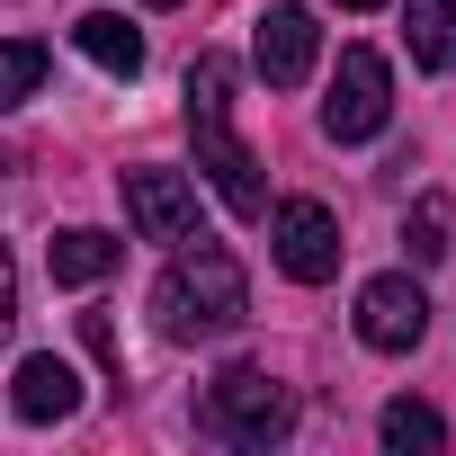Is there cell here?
Here are the masks:
<instances>
[{
  "label": "cell",
  "instance_id": "1",
  "mask_svg": "<svg viewBox=\"0 0 456 456\" xmlns=\"http://www.w3.org/2000/svg\"><path fill=\"white\" fill-rule=\"evenodd\" d=\"M188 134H197V170L215 179V197L242 224H260L269 215V179H260V152L233 134V54H197L188 63Z\"/></svg>",
  "mask_w": 456,
  "mask_h": 456
},
{
  "label": "cell",
  "instance_id": "2",
  "mask_svg": "<svg viewBox=\"0 0 456 456\" xmlns=\"http://www.w3.org/2000/svg\"><path fill=\"white\" fill-rule=\"evenodd\" d=\"M242 322H251V278L224 242H197L161 269V287H152V331L161 340H224Z\"/></svg>",
  "mask_w": 456,
  "mask_h": 456
},
{
  "label": "cell",
  "instance_id": "3",
  "mask_svg": "<svg viewBox=\"0 0 456 456\" xmlns=\"http://www.w3.org/2000/svg\"><path fill=\"white\" fill-rule=\"evenodd\" d=\"M206 429L224 447H278L296 429V394L269 376V367H224L206 385Z\"/></svg>",
  "mask_w": 456,
  "mask_h": 456
},
{
  "label": "cell",
  "instance_id": "4",
  "mask_svg": "<svg viewBox=\"0 0 456 456\" xmlns=\"http://www.w3.org/2000/svg\"><path fill=\"white\" fill-rule=\"evenodd\" d=\"M394 126V63L376 45H340V72H331V99H322V134L331 143H376Z\"/></svg>",
  "mask_w": 456,
  "mask_h": 456
},
{
  "label": "cell",
  "instance_id": "5",
  "mask_svg": "<svg viewBox=\"0 0 456 456\" xmlns=\"http://www.w3.org/2000/svg\"><path fill=\"white\" fill-rule=\"evenodd\" d=\"M269 251H278V269L296 287H331L349 242H340V215L322 197H287V206H269Z\"/></svg>",
  "mask_w": 456,
  "mask_h": 456
},
{
  "label": "cell",
  "instance_id": "6",
  "mask_svg": "<svg viewBox=\"0 0 456 456\" xmlns=\"http://www.w3.org/2000/svg\"><path fill=\"white\" fill-rule=\"evenodd\" d=\"M314 54H322L314 10H296V0L260 10V28H251V63H260V81H269V90H296V81L314 72Z\"/></svg>",
  "mask_w": 456,
  "mask_h": 456
},
{
  "label": "cell",
  "instance_id": "7",
  "mask_svg": "<svg viewBox=\"0 0 456 456\" xmlns=\"http://www.w3.org/2000/svg\"><path fill=\"white\" fill-rule=\"evenodd\" d=\"M420 331H429V296L411 278H367L358 287V340L367 349L403 358V349H420Z\"/></svg>",
  "mask_w": 456,
  "mask_h": 456
},
{
  "label": "cell",
  "instance_id": "8",
  "mask_svg": "<svg viewBox=\"0 0 456 456\" xmlns=\"http://www.w3.org/2000/svg\"><path fill=\"white\" fill-rule=\"evenodd\" d=\"M126 224L143 242H188L197 233V188L179 170H126Z\"/></svg>",
  "mask_w": 456,
  "mask_h": 456
},
{
  "label": "cell",
  "instance_id": "9",
  "mask_svg": "<svg viewBox=\"0 0 456 456\" xmlns=\"http://www.w3.org/2000/svg\"><path fill=\"white\" fill-rule=\"evenodd\" d=\"M10 411H19L28 429H54V420H72V411H81V376H72V358H54V349L19 358V376H10Z\"/></svg>",
  "mask_w": 456,
  "mask_h": 456
},
{
  "label": "cell",
  "instance_id": "10",
  "mask_svg": "<svg viewBox=\"0 0 456 456\" xmlns=\"http://www.w3.org/2000/svg\"><path fill=\"white\" fill-rule=\"evenodd\" d=\"M117 260H126V242H117V233H90V224H72V233H54V251H45L54 287H99V278H108Z\"/></svg>",
  "mask_w": 456,
  "mask_h": 456
},
{
  "label": "cell",
  "instance_id": "11",
  "mask_svg": "<svg viewBox=\"0 0 456 456\" xmlns=\"http://www.w3.org/2000/svg\"><path fill=\"white\" fill-rule=\"evenodd\" d=\"M72 45H81L108 81H134V72H143V28H126L117 10H90V19L72 28Z\"/></svg>",
  "mask_w": 456,
  "mask_h": 456
},
{
  "label": "cell",
  "instance_id": "12",
  "mask_svg": "<svg viewBox=\"0 0 456 456\" xmlns=\"http://www.w3.org/2000/svg\"><path fill=\"white\" fill-rule=\"evenodd\" d=\"M403 37L420 72H456V0H403Z\"/></svg>",
  "mask_w": 456,
  "mask_h": 456
},
{
  "label": "cell",
  "instance_id": "13",
  "mask_svg": "<svg viewBox=\"0 0 456 456\" xmlns=\"http://www.w3.org/2000/svg\"><path fill=\"white\" fill-rule=\"evenodd\" d=\"M376 438H385L394 456H438V447H447V420H438L429 403H411V394H403V403H385Z\"/></svg>",
  "mask_w": 456,
  "mask_h": 456
},
{
  "label": "cell",
  "instance_id": "14",
  "mask_svg": "<svg viewBox=\"0 0 456 456\" xmlns=\"http://www.w3.org/2000/svg\"><path fill=\"white\" fill-rule=\"evenodd\" d=\"M37 90H45V45L37 37H0V117L28 108Z\"/></svg>",
  "mask_w": 456,
  "mask_h": 456
},
{
  "label": "cell",
  "instance_id": "15",
  "mask_svg": "<svg viewBox=\"0 0 456 456\" xmlns=\"http://www.w3.org/2000/svg\"><path fill=\"white\" fill-rule=\"evenodd\" d=\"M403 242H411V260H420V269L456 251V242H447V197H438V188H420V206H411V224H403Z\"/></svg>",
  "mask_w": 456,
  "mask_h": 456
},
{
  "label": "cell",
  "instance_id": "16",
  "mask_svg": "<svg viewBox=\"0 0 456 456\" xmlns=\"http://www.w3.org/2000/svg\"><path fill=\"white\" fill-rule=\"evenodd\" d=\"M10 322H19V260L0 242V349H10Z\"/></svg>",
  "mask_w": 456,
  "mask_h": 456
},
{
  "label": "cell",
  "instance_id": "17",
  "mask_svg": "<svg viewBox=\"0 0 456 456\" xmlns=\"http://www.w3.org/2000/svg\"><path fill=\"white\" fill-rule=\"evenodd\" d=\"M340 10H385V0H340Z\"/></svg>",
  "mask_w": 456,
  "mask_h": 456
},
{
  "label": "cell",
  "instance_id": "18",
  "mask_svg": "<svg viewBox=\"0 0 456 456\" xmlns=\"http://www.w3.org/2000/svg\"><path fill=\"white\" fill-rule=\"evenodd\" d=\"M152 10H179V0H152Z\"/></svg>",
  "mask_w": 456,
  "mask_h": 456
}]
</instances>
